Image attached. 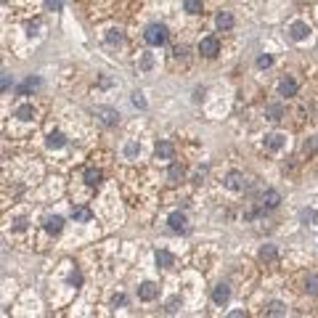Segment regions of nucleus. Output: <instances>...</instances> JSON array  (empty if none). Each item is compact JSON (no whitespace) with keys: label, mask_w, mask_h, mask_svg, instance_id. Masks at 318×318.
I'll return each mask as SVG.
<instances>
[{"label":"nucleus","mask_w":318,"mask_h":318,"mask_svg":"<svg viewBox=\"0 0 318 318\" xmlns=\"http://www.w3.org/2000/svg\"><path fill=\"white\" fill-rule=\"evenodd\" d=\"M308 32H310V27H308V24H305V22H294V24H292V27H289V35H292V40H297V43H300V40H305V37H308Z\"/></svg>","instance_id":"nucleus-12"},{"label":"nucleus","mask_w":318,"mask_h":318,"mask_svg":"<svg viewBox=\"0 0 318 318\" xmlns=\"http://www.w3.org/2000/svg\"><path fill=\"white\" fill-rule=\"evenodd\" d=\"M300 220L305 225H313L316 223V210H310V207H305V210L300 212Z\"/></svg>","instance_id":"nucleus-27"},{"label":"nucleus","mask_w":318,"mask_h":318,"mask_svg":"<svg viewBox=\"0 0 318 318\" xmlns=\"http://www.w3.org/2000/svg\"><path fill=\"white\" fill-rule=\"evenodd\" d=\"M43 225H45V231H48V233H61V228H64V220L58 218V215H45Z\"/></svg>","instance_id":"nucleus-13"},{"label":"nucleus","mask_w":318,"mask_h":318,"mask_svg":"<svg viewBox=\"0 0 318 318\" xmlns=\"http://www.w3.org/2000/svg\"><path fill=\"white\" fill-rule=\"evenodd\" d=\"M11 82H14V77H11L8 72H3V93H5V90H8V88H11Z\"/></svg>","instance_id":"nucleus-37"},{"label":"nucleus","mask_w":318,"mask_h":318,"mask_svg":"<svg viewBox=\"0 0 318 318\" xmlns=\"http://www.w3.org/2000/svg\"><path fill=\"white\" fill-rule=\"evenodd\" d=\"M265 313L268 316H287V305L284 302H270L268 308H265Z\"/></svg>","instance_id":"nucleus-24"},{"label":"nucleus","mask_w":318,"mask_h":318,"mask_svg":"<svg viewBox=\"0 0 318 318\" xmlns=\"http://www.w3.org/2000/svg\"><path fill=\"white\" fill-rule=\"evenodd\" d=\"M154 154H157V159H172L175 146L170 144V141H159V144L154 146Z\"/></svg>","instance_id":"nucleus-11"},{"label":"nucleus","mask_w":318,"mask_h":318,"mask_svg":"<svg viewBox=\"0 0 318 318\" xmlns=\"http://www.w3.org/2000/svg\"><path fill=\"white\" fill-rule=\"evenodd\" d=\"M72 218L77 223H90V220H93V212H90L85 204H77V207H72Z\"/></svg>","instance_id":"nucleus-15"},{"label":"nucleus","mask_w":318,"mask_h":318,"mask_svg":"<svg viewBox=\"0 0 318 318\" xmlns=\"http://www.w3.org/2000/svg\"><path fill=\"white\" fill-rule=\"evenodd\" d=\"M37 88H40V80H37V77H29V80L22 82V88H19V96H29L32 90H37Z\"/></svg>","instance_id":"nucleus-20"},{"label":"nucleus","mask_w":318,"mask_h":318,"mask_svg":"<svg viewBox=\"0 0 318 318\" xmlns=\"http://www.w3.org/2000/svg\"><path fill=\"white\" fill-rule=\"evenodd\" d=\"M14 228H16V231H24V228H27V220H24V218H19V220H16V225H14Z\"/></svg>","instance_id":"nucleus-38"},{"label":"nucleus","mask_w":318,"mask_h":318,"mask_svg":"<svg viewBox=\"0 0 318 318\" xmlns=\"http://www.w3.org/2000/svg\"><path fill=\"white\" fill-rule=\"evenodd\" d=\"M37 29H40V24H29V37L37 35Z\"/></svg>","instance_id":"nucleus-40"},{"label":"nucleus","mask_w":318,"mask_h":318,"mask_svg":"<svg viewBox=\"0 0 318 318\" xmlns=\"http://www.w3.org/2000/svg\"><path fill=\"white\" fill-rule=\"evenodd\" d=\"M167 223H170L172 231H186V223H188V220H186L183 212H172V215L167 218Z\"/></svg>","instance_id":"nucleus-18"},{"label":"nucleus","mask_w":318,"mask_h":318,"mask_svg":"<svg viewBox=\"0 0 318 318\" xmlns=\"http://www.w3.org/2000/svg\"><path fill=\"white\" fill-rule=\"evenodd\" d=\"M270 64H273V58H270L268 53H263V56H257V67H260V69H268V67H270Z\"/></svg>","instance_id":"nucleus-29"},{"label":"nucleus","mask_w":318,"mask_h":318,"mask_svg":"<svg viewBox=\"0 0 318 318\" xmlns=\"http://www.w3.org/2000/svg\"><path fill=\"white\" fill-rule=\"evenodd\" d=\"M101 178H103V175H101L98 167H88V170H85V183L88 186H98Z\"/></svg>","instance_id":"nucleus-21"},{"label":"nucleus","mask_w":318,"mask_h":318,"mask_svg":"<svg viewBox=\"0 0 318 318\" xmlns=\"http://www.w3.org/2000/svg\"><path fill=\"white\" fill-rule=\"evenodd\" d=\"M287 146V135L284 133H268L265 135V148H270V151H278V148Z\"/></svg>","instance_id":"nucleus-5"},{"label":"nucleus","mask_w":318,"mask_h":318,"mask_svg":"<svg viewBox=\"0 0 318 318\" xmlns=\"http://www.w3.org/2000/svg\"><path fill=\"white\" fill-rule=\"evenodd\" d=\"M228 297H231V287H228V284H218V287L212 289V302H215V305H225V302H228Z\"/></svg>","instance_id":"nucleus-8"},{"label":"nucleus","mask_w":318,"mask_h":318,"mask_svg":"<svg viewBox=\"0 0 318 318\" xmlns=\"http://www.w3.org/2000/svg\"><path fill=\"white\" fill-rule=\"evenodd\" d=\"M154 263H157V268H170V265L175 263V257H172V252H167V249H157Z\"/></svg>","instance_id":"nucleus-16"},{"label":"nucleus","mask_w":318,"mask_h":318,"mask_svg":"<svg viewBox=\"0 0 318 318\" xmlns=\"http://www.w3.org/2000/svg\"><path fill=\"white\" fill-rule=\"evenodd\" d=\"M93 114L98 117L103 125H109V127H114L117 122H120V114H117V109H112V106H96Z\"/></svg>","instance_id":"nucleus-2"},{"label":"nucleus","mask_w":318,"mask_h":318,"mask_svg":"<svg viewBox=\"0 0 318 318\" xmlns=\"http://www.w3.org/2000/svg\"><path fill=\"white\" fill-rule=\"evenodd\" d=\"M305 151H308V154L318 151V138H308V144H305Z\"/></svg>","instance_id":"nucleus-34"},{"label":"nucleus","mask_w":318,"mask_h":318,"mask_svg":"<svg viewBox=\"0 0 318 318\" xmlns=\"http://www.w3.org/2000/svg\"><path fill=\"white\" fill-rule=\"evenodd\" d=\"M183 178H186V167H183V165H178V162H172L170 170H167V180H170L172 186H178Z\"/></svg>","instance_id":"nucleus-10"},{"label":"nucleus","mask_w":318,"mask_h":318,"mask_svg":"<svg viewBox=\"0 0 318 318\" xmlns=\"http://www.w3.org/2000/svg\"><path fill=\"white\" fill-rule=\"evenodd\" d=\"M186 14H202V0H183Z\"/></svg>","instance_id":"nucleus-26"},{"label":"nucleus","mask_w":318,"mask_h":318,"mask_svg":"<svg viewBox=\"0 0 318 318\" xmlns=\"http://www.w3.org/2000/svg\"><path fill=\"white\" fill-rule=\"evenodd\" d=\"M278 204H281V194H278L276 188H268V191L263 194V207L265 210H276Z\"/></svg>","instance_id":"nucleus-9"},{"label":"nucleus","mask_w":318,"mask_h":318,"mask_svg":"<svg viewBox=\"0 0 318 318\" xmlns=\"http://www.w3.org/2000/svg\"><path fill=\"white\" fill-rule=\"evenodd\" d=\"M199 53L207 56V58H215L220 53V43L215 37H202V40H199Z\"/></svg>","instance_id":"nucleus-3"},{"label":"nucleus","mask_w":318,"mask_h":318,"mask_svg":"<svg viewBox=\"0 0 318 318\" xmlns=\"http://www.w3.org/2000/svg\"><path fill=\"white\" fill-rule=\"evenodd\" d=\"M133 103L138 109H146V98H144V93H133Z\"/></svg>","instance_id":"nucleus-32"},{"label":"nucleus","mask_w":318,"mask_h":318,"mask_svg":"<svg viewBox=\"0 0 318 318\" xmlns=\"http://www.w3.org/2000/svg\"><path fill=\"white\" fill-rule=\"evenodd\" d=\"M225 188H231V191H242V188L246 186V178H244V172H239V170H231L228 175H225Z\"/></svg>","instance_id":"nucleus-4"},{"label":"nucleus","mask_w":318,"mask_h":318,"mask_svg":"<svg viewBox=\"0 0 318 318\" xmlns=\"http://www.w3.org/2000/svg\"><path fill=\"white\" fill-rule=\"evenodd\" d=\"M45 144H48V148H61V146H67V135L58 133V130H53V133H48Z\"/></svg>","instance_id":"nucleus-17"},{"label":"nucleus","mask_w":318,"mask_h":318,"mask_svg":"<svg viewBox=\"0 0 318 318\" xmlns=\"http://www.w3.org/2000/svg\"><path fill=\"white\" fill-rule=\"evenodd\" d=\"M138 151H141L138 144H127V146H125V157H135Z\"/></svg>","instance_id":"nucleus-33"},{"label":"nucleus","mask_w":318,"mask_h":318,"mask_svg":"<svg viewBox=\"0 0 318 318\" xmlns=\"http://www.w3.org/2000/svg\"><path fill=\"white\" fill-rule=\"evenodd\" d=\"M175 310H178V300H170L167 302V313H175Z\"/></svg>","instance_id":"nucleus-39"},{"label":"nucleus","mask_w":318,"mask_h":318,"mask_svg":"<svg viewBox=\"0 0 318 318\" xmlns=\"http://www.w3.org/2000/svg\"><path fill=\"white\" fill-rule=\"evenodd\" d=\"M265 114H268L270 122H278L284 117V106H281V103H270V106L265 109Z\"/></svg>","instance_id":"nucleus-23"},{"label":"nucleus","mask_w":318,"mask_h":318,"mask_svg":"<svg viewBox=\"0 0 318 318\" xmlns=\"http://www.w3.org/2000/svg\"><path fill=\"white\" fill-rule=\"evenodd\" d=\"M106 43H109V45L122 43V32H120V29H109V32H106Z\"/></svg>","instance_id":"nucleus-28"},{"label":"nucleus","mask_w":318,"mask_h":318,"mask_svg":"<svg viewBox=\"0 0 318 318\" xmlns=\"http://www.w3.org/2000/svg\"><path fill=\"white\" fill-rule=\"evenodd\" d=\"M215 24H218L220 32H228L233 27V14H231V11H220V14L215 16Z\"/></svg>","instance_id":"nucleus-14"},{"label":"nucleus","mask_w":318,"mask_h":318,"mask_svg":"<svg viewBox=\"0 0 318 318\" xmlns=\"http://www.w3.org/2000/svg\"><path fill=\"white\" fill-rule=\"evenodd\" d=\"M157 294H159V287H157V284H151V281H144V284L138 287V297H141L144 302H151Z\"/></svg>","instance_id":"nucleus-6"},{"label":"nucleus","mask_w":318,"mask_h":318,"mask_svg":"<svg viewBox=\"0 0 318 318\" xmlns=\"http://www.w3.org/2000/svg\"><path fill=\"white\" fill-rule=\"evenodd\" d=\"M151 64H154L151 53H144V58H141V69H151Z\"/></svg>","instance_id":"nucleus-35"},{"label":"nucleus","mask_w":318,"mask_h":318,"mask_svg":"<svg viewBox=\"0 0 318 318\" xmlns=\"http://www.w3.org/2000/svg\"><path fill=\"white\" fill-rule=\"evenodd\" d=\"M305 292L318 297V276H308V278H305Z\"/></svg>","instance_id":"nucleus-25"},{"label":"nucleus","mask_w":318,"mask_h":318,"mask_svg":"<svg viewBox=\"0 0 318 318\" xmlns=\"http://www.w3.org/2000/svg\"><path fill=\"white\" fill-rule=\"evenodd\" d=\"M276 257H278L276 244H263V246H260V260H263V263H273Z\"/></svg>","instance_id":"nucleus-19"},{"label":"nucleus","mask_w":318,"mask_h":318,"mask_svg":"<svg viewBox=\"0 0 318 318\" xmlns=\"http://www.w3.org/2000/svg\"><path fill=\"white\" fill-rule=\"evenodd\" d=\"M112 305H114V308H125V305H127V297H125V294H114V297H112Z\"/></svg>","instance_id":"nucleus-31"},{"label":"nucleus","mask_w":318,"mask_h":318,"mask_svg":"<svg viewBox=\"0 0 318 318\" xmlns=\"http://www.w3.org/2000/svg\"><path fill=\"white\" fill-rule=\"evenodd\" d=\"M69 284H72V287H80V284H82V273H80V270H74V273L69 276Z\"/></svg>","instance_id":"nucleus-36"},{"label":"nucleus","mask_w":318,"mask_h":318,"mask_svg":"<svg viewBox=\"0 0 318 318\" xmlns=\"http://www.w3.org/2000/svg\"><path fill=\"white\" fill-rule=\"evenodd\" d=\"M278 93H281L284 98H292V96H297V80H294V77H284V80L278 82Z\"/></svg>","instance_id":"nucleus-7"},{"label":"nucleus","mask_w":318,"mask_h":318,"mask_svg":"<svg viewBox=\"0 0 318 318\" xmlns=\"http://www.w3.org/2000/svg\"><path fill=\"white\" fill-rule=\"evenodd\" d=\"M16 117L22 122H29V120H35V109H32L29 103H22V106L16 109Z\"/></svg>","instance_id":"nucleus-22"},{"label":"nucleus","mask_w":318,"mask_h":318,"mask_svg":"<svg viewBox=\"0 0 318 318\" xmlns=\"http://www.w3.org/2000/svg\"><path fill=\"white\" fill-rule=\"evenodd\" d=\"M45 8H48V11H61L64 0H45Z\"/></svg>","instance_id":"nucleus-30"},{"label":"nucleus","mask_w":318,"mask_h":318,"mask_svg":"<svg viewBox=\"0 0 318 318\" xmlns=\"http://www.w3.org/2000/svg\"><path fill=\"white\" fill-rule=\"evenodd\" d=\"M144 40L148 45H162L167 40V27L165 24H148L146 32H144Z\"/></svg>","instance_id":"nucleus-1"}]
</instances>
